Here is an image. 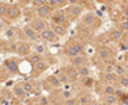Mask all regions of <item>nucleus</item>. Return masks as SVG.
<instances>
[{
	"label": "nucleus",
	"mask_w": 128,
	"mask_h": 105,
	"mask_svg": "<svg viewBox=\"0 0 128 105\" xmlns=\"http://www.w3.org/2000/svg\"><path fill=\"white\" fill-rule=\"evenodd\" d=\"M76 99H77V104L78 105H90L91 104V95H90V93H80V95L76 97Z\"/></svg>",
	"instance_id": "obj_19"
},
{
	"label": "nucleus",
	"mask_w": 128,
	"mask_h": 105,
	"mask_svg": "<svg viewBox=\"0 0 128 105\" xmlns=\"http://www.w3.org/2000/svg\"><path fill=\"white\" fill-rule=\"evenodd\" d=\"M34 13H36V17H37V18H42V19H46V21H47L48 18H51L54 10H52L51 7H48L47 3L44 2L43 4L37 6L36 10H34Z\"/></svg>",
	"instance_id": "obj_3"
},
{
	"label": "nucleus",
	"mask_w": 128,
	"mask_h": 105,
	"mask_svg": "<svg viewBox=\"0 0 128 105\" xmlns=\"http://www.w3.org/2000/svg\"><path fill=\"white\" fill-rule=\"evenodd\" d=\"M116 83H118L120 86H121L122 88H127L128 86V79H127V75H124V76H118L116 80Z\"/></svg>",
	"instance_id": "obj_30"
},
{
	"label": "nucleus",
	"mask_w": 128,
	"mask_h": 105,
	"mask_svg": "<svg viewBox=\"0 0 128 105\" xmlns=\"http://www.w3.org/2000/svg\"><path fill=\"white\" fill-rule=\"evenodd\" d=\"M43 60H44V57H43V55L36 54V52H32V54H29V62H30L32 66L36 65L37 62H40V61H43Z\"/></svg>",
	"instance_id": "obj_27"
},
{
	"label": "nucleus",
	"mask_w": 128,
	"mask_h": 105,
	"mask_svg": "<svg viewBox=\"0 0 128 105\" xmlns=\"http://www.w3.org/2000/svg\"><path fill=\"white\" fill-rule=\"evenodd\" d=\"M22 32H24V36H25V39L28 41H37L39 40V33L32 29L30 25H25L22 28Z\"/></svg>",
	"instance_id": "obj_8"
},
{
	"label": "nucleus",
	"mask_w": 128,
	"mask_h": 105,
	"mask_svg": "<svg viewBox=\"0 0 128 105\" xmlns=\"http://www.w3.org/2000/svg\"><path fill=\"white\" fill-rule=\"evenodd\" d=\"M2 99H3V97H2V94H0V102H2Z\"/></svg>",
	"instance_id": "obj_37"
},
{
	"label": "nucleus",
	"mask_w": 128,
	"mask_h": 105,
	"mask_svg": "<svg viewBox=\"0 0 128 105\" xmlns=\"http://www.w3.org/2000/svg\"><path fill=\"white\" fill-rule=\"evenodd\" d=\"M77 73H78V77L90 76V68H88V66H81V68L77 69Z\"/></svg>",
	"instance_id": "obj_29"
},
{
	"label": "nucleus",
	"mask_w": 128,
	"mask_h": 105,
	"mask_svg": "<svg viewBox=\"0 0 128 105\" xmlns=\"http://www.w3.org/2000/svg\"><path fill=\"white\" fill-rule=\"evenodd\" d=\"M64 71L66 72V75H68V77H69L70 83H73V82H76V80L80 79V77H78V73H77V69H76L74 66H72V65L65 66Z\"/></svg>",
	"instance_id": "obj_16"
},
{
	"label": "nucleus",
	"mask_w": 128,
	"mask_h": 105,
	"mask_svg": "<svg viewBox=\"0 0 128 105\" xmlns=\"http://www.w3.org/2000/svg\"><path fill=\"white\" fill-rule=\"evenodd\" d=\"M18 61L15 60V58H7L6 61H4V68H6L7 72H10V73H17L18 72Z\"/></svg>",
	"instance_id": "obj_11"
},
{
	"label": "nucleus",
	"mask_w": 128,
	"mask_h": 105,
	"mask_svg": "<svg viewBox=\"0 0 128 105\" xmlns=\"http://www.w3.org/2000/svg\"><path fill=\"white\" fill-rule=\"evenodd\" d=\"M65 15H66L68 21H76L77 18H80L81 14H83V6L77 4V3H73L69 7L66 8V11H64Z\"/></svg>",
	"instance_id": "obj_2"
},
{
	"label": "nucleus",
	"mask_w": 128,
	"mask_h": 105,
	"mask_svg": "<svg viewBox=\"0 0 128 105\" xmlns=\"http://www.w3.org/2000/svg\"><path fill=\"white\" fill-rule=\"evenodd\" d=\"M51 19H52V24L55 25H64V26H66V15H65L64 11H61V13H52V15H51Z\"/></svg>",
	"instance_id": "obj_13"
},
{
	"label": "nucleus",
	"mask_w": 128,
	"mask_h": 105,
	"mask_svg": "<svg viewBox=\"0 0 128 105\" xmlns=\"http://www.w3.org/2000/svg\"><path fill=\"white\" fill-rule=\"evenodd\" d=\"M117 91H118L117 84H103V86H102V93H103V95H116Z\"/></svg>",
	"instance_id": "obj_18"
},
{
	"label": "nucleus",
	"mask_w": 128,
	"mask_h": 105,
	"mask_svg": "<svg viewBox=\"0 0 128 105\" xmlns=\"http://www.w3.org/2000/svg\"><path fill=\"white\" fill-rule=\"evenodd\" d=\"M30 28L33 30H36L37 33L43 32V30L46 29V28H48V22L46 21V19H42V18H37V17H34V18L30 19Z\"/></svg>",
	"instance_id": "obj_4"
},
{
	"label": "nucleus",
	"mask_w": 128,
	"mask_h": 105,
	"mask_svg": "<svg viewBox=\"0 0 128 105\" xmlns=\"http://www.w3.org/2000/svg\"><path fill=\"white\" fill-rule=\"evenodd\" d=\"M50 28L52 29V32L58 36V39L62 37V36H65V35H66V32H68L66 26H64V25H55V24H52Z\"/></svg>",
	"instance_id": "obj_20"
},
{
	"label": "nucleus",
	"mask_w": 128,
	"mask_h": 105,
	"mask_svg": "<svg viewBox=\"0 0 128 105\" xmlns=\"http://www.w3.org/2000/svg\"><path fill=\"white\" fill-rule=\"evenodd\" d=\"M120 48H121L122 51H127V46H125V43H120Z\"/></svg>",
	"instance_id": "obj_35"
},
{
	"label": "nucleus",
	"mask_w": 128,
	"mask_h": 105,
	"mask_svg": "<svg viewBox=\"0 0 128 105\" xmlns=\"http://www.w3.org/2000/svg\"><path fill=\"white\" fill-rule=\"evenodd\" d=\"M70 64H72V66H74L76 69L81 68V66H88V57L84 55V54L76 55V57L70 58Z\"/></svg>",
	"instance_id": "obj_6"
},
{
	"label": "nucleus",
	"mask_w": 128,
	"mask_h": 105,
	"mask_svg": "<svg viewBox=\"0 0 128 105\" xmlns=\"http://www.w3.org/2000/svg\"><path fill=\"white\" fill-rule=\"evenodd\" d=\"M42 105H47V98H43L42 99Z\"/></svg>",
	"instance_id": "obj_36"
},
{
	"label": "nucleus",
	"mask_w": 128,
	"mask_h": 105,
	"mask_svg": "<svg viewBox=\"0 0 128 105\" xmlns=\"http://www.w3.org/2000/svg\"><path fill=\"white\" fill-rule=\"evenodd\" d=\"M55 76H56V79L59 80L61 86L62 84H66V83H70V80H69V77H68V75H66V72H65V71L58 72V75H55Z\"/></svg>",
	"instance_id": "obj_28"
},
{
	"label": "nucleus",
	"mask_w": 128,
	"mask_h": 105,
	"mask_svg": "<svg viewBox=\"0 0 128 105\" xmlns=\"http://www.w3.org/2000/svg\"><path fill=\"white\" fill-rule=\"evenodd\" d=\"M64 105H77V99H76V97H72V98H68V99H65Z\"/></svg>",
	"instance_id": "obj_34"
},
{
	"label": "nucleus",
	"mask_w": 128,
	"mask_h": 105,
	"mask_svg": "<svg viewBox=\"0 0 128 105\" xmlns=\"http://www.w3.org/2000/svg\"><path fill=\"white\" fill-rule=\"evenodd\" d=\"M33 50H34V52H36V54H39V55H44V52H46V48H44V46H43V44H34Z\"/></svg>",
	"instance_id": "obj_31"
},
{
	"label": "nucleus",
	"mask_w": 128,
	"mask_h": 105,
	"mask_svg": "<svg viewBox=\"0 0 128 105\" xmlns=\"http://www.w3.org/2000/svg\"><path fill=\"white\" fill-rule=\"evenodd\" d=\"M84 48H86V46L83 44V41L77 40V39H72V40L65 46V52H66V55L69 58H72V57H76V55L83 54Z\"/></svg>",
	"instance_id": "obj_1"
},
{
	"label": "nucleus",
	"mask_w": 128,
	"mask_h": 105,
	"mask_svg": "<svg viewBox=\"0 0 128 105\" xmlns=\"http://www.w3.org/2000/svg\"><path fill=\"white\" fill-rule=\"evenodd\" d=\"M47 68H48V64L46 62V60H43V61H40V62H37L36 65H33V71L36 75H40V73H43V72H46Z\"/></svg>",
	"instance_id": "obj_21"
},
{
	"label": "nucleus",
	"mask_w": 128,
	"mask_h": 105,
	"mask_svg": "<svg viewBox=\"0 0 128 105\" xmlns=\"http://www.w3.org/2000/svg\"><path fill=\"white\" fill-rule=\"evenodd\" d=\"M7 10H8V4H6V3H0V17L6 18Z\"/></svg>",
	"instance_id": "obj_32"
},
{
	"label": "nucleus",
	"mask_w": 128,
	"mask_h": 105,
	"mask_svg": "<svg viewBox=\"0 0 128 105\" xmlns=\"http://www.w3.org/2000/svg\"><path fill=\"white\" fill-rule=\"evenodd\" d=\"M20 15H21V8L18 7L17 4H8V10H7L6 18L8 19V21H14V19H17Z\"/></svg>",
	"instance_id": "obj_10"
},
{
	"label": "nucleus",
	"mask_w": 128,
	"mask_h": 105,
	"mask_svg": "<svg viewBox=\"0 0 128 105\" xmlns=\"http://www.w3.org/2000/svg\"><path fill=\"white\" fill-rule=\"evenodd\" d=\"M12 95L17 97V98H20V99H25L26 98V94L24 93L22 87H21L20 84H17V86L12 87Z\"/></svg>",
	"instance_id": "obj_23"
},
{
	"label": "nucleus",
	"mask_w": 128,
	"mask_h": 105,
	"mask_svg": "<svg viewBox=\"0 0 128 105\" xmlns=\"http://www.w3.org/2000/svg\"><path fill=\"white\" fill-rule=\"evenodd\" d=\"M17 35H18V29H15L14 26H8L4 30V36H6V39H8V40L17 39Z\"/></svg>",
	"instance_id": "obj_22"
},
{
	"label": "nucleus",
	"mask_w": 128,
	"mask_h": 105,
	"mask_svg": "<svg viewBox=\"0 0 128 105\" xmlns=\"http://www.w3.org/2000/svg\"><path fill=\"white\" fill-rule=\"evenodd\" d=\"M102 99L105 105H117V102H118V97L117 95H103Z\"/></svg>",
	"instance_id": "obj_25"
},
{
	"label": "nucleus",
	"mask_w": 128,
	"mask_h": 105,
	"mask_svg": "<svg viewBox=\"0 0 128 105\" xmlns=\"http://www.w3.org/2000/svg\"><path fill=\"white\" fill-rule=\"evenodd\" d=\"M15 52L21 57H25V55L30 54V44L28 41H20L17 43V47H15Z\"/></svg>",
	"instance_id": "obj_9"
},
{
	"label": "nucleus",
	"mask_w": 128,
	"mask_h": 105,
	"mask_svg": "<svg viewBox=\"0 0 128 105\" xmlns=\"http://www.w3.org/2000/svg\"><path fill=\"white\" fill-rule=\"evenodd\" d=\"M96 55H98V58H99L100 61H109L112 57H113V51H112V48L110 47H108V46H100L99 48H98V51H96Z\"/></svg>",
	"instance_id": "obj_7"
},
{
	"label": "nucleus",
	"mask_w": 128,
	"mask_h": 105,
	"mask_svg": "<svg viewBox=\"0 0 128 105\" xmlns=\"http://www.w3.org/2000/svg\"><path fill=\"white\" fill-rule=\"evenodd\" d=\"M39 37L42 39L43 41H47V43H55V41L58 40V36L52 32V29H51L50 26L46 28L43 32H40L39 33Z\"/></svg>",
	"instance_id": "obj_5"
},
{
	"label": "nucleus",
	"mask_w": 128,
	"mask_h": 105,
	"mask_svg": "<svg viewBox=\"0 0 128 105\" xmlns=\"http://www.w3.org/2000/svg\"><path fill=\"white\" fill-rule=\"evenodd\" d=\"M117 76L113 72H102L100 73V82L103 84H116Z\"/></svg>",
	"instance_id": "obj_12"
},
{
	"label": "nucleus",
	"mask_w": 128,
	"mask_h": 105,
	"mask_svg": "<svg viewBox=\"0 0 128 105\" xmlns=\"http://www.w3.org/2000/svg\"><path fill=\"white\" fill-rule=\"evenodd\" d=\"M80 80H81V83H83L84 86H91L92 84V82L94 80L91 79V76H86V77H80Z\"/></svg>",
	"instance_id": "obj_33"
},
{
	"label": "nucleus",
	"mask_w": 128,
	"mask_h": 105,
	"mask_svg": "<svg viewBox=\"0 0 128 105\" xmlns=\"http://www.w3.org/2000/svg\"><path fill=\"white\" fill-rule=\"evenodd\" d=\"M47 82H48V84H50V87H54V88L61 87V83H59V80L56 79L55 75H50V76L47 77Z\"/></svg>",
	"instance_id": "obj_26"
},
{
	"label": "nucleus",
	"mask_w": 128,
	"mask_h": 105,
	"mask_svg": "<svg viewBox=\"0 0 128 105\" xmlns=\"http://www.w3.org/2000/svg\"><path fill=\"white\" fill-rule=\"evenodd\" d=\"M112 72H113L117 77L124 76V75H127V66H125L124 62H116V64H113V69H112Z\"/></svg>",
	"instance_id": "obj_14"
},
{
	"label": "nucleus",
	"mask_w": 128,
	"mask_h": 105,
	"mask_svg": "<svg viewBox=\"0 0 128 105\" xmlns=\"http://www.w3.org/2000/svg\"><path fill=\"white\" fill-rule=\"evenodd\" d=\"M95 21H96V14L95 13H87L81 17V22L86 26H92L95 24Z\"/></svg>",
	"instance_id": "obj_15"
},
{
	"label": "nucleus",
	"mask_w": 128,
	"mask_h": 105,
	"mask_svg": "<svg viewBox=\"0 0 128 105\" xmlns=\"http://www.w3.org/2000/svg\"><path fill=\"white\" fill-rule=\"evenodd\" d=\"M109 37H110V40H113V41H121L122 40V37H124V33L120 30V28H113V29L109 32Z\"/></svg>",
	"instance_id": "obj_17"
},
{
	"label": "nucleus",
	"mask_w": 128,
	"mask_h": 105,
	"mask_svg": "<svg viewBox=\"0 0 128 105\" xmlns=\"http://www.w3.org/2000/svg\"><path fill=\"white\" fill-rule=\"evenodd\" d=\"M20 86L22 87L24 93H25L26 95H29V94H33V93H34V87H33V84H32V82H22Z\"/></svg>",
	"instance_id": "obj_24"
}]
</instances>
